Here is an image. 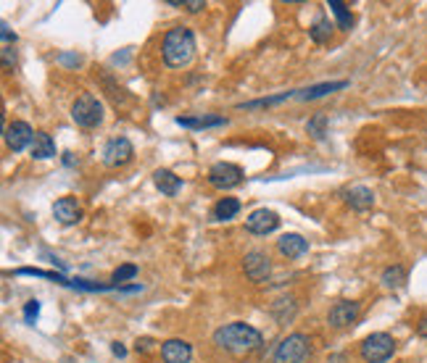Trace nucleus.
Wrapping results in <instances>:
<instances>
[{"label": "nucleus", "mask_w": 427, "mask_h": 363, "mask_svg": "<svg viewBox=\"0 0 427 363\" xmlns=\"http://www.w3.org/2000/svg\"><path fill=\"white\" fill-rule=\"evenodd\" d=\"M264 342L262 332L245 321H232V324H225L214 332V345L222 347L225 353L232 355H248L253 350H259Z\"/></svg>", "instance_id": "nucleus-1"}, {"label": "nucleus", "mask_w": 427, "mask_h": 363, "mask_svg": "<svg viewBox=\"0 0 427 363\" xmlns=\"http://www.w3.org/2000/svg\"><path fill=\"white\" fill-rule=\"evenodd\" d=\"M161 56L169 69H182L195 56V35L187 26H172L164 35L161 43Z\"/></svg>", "instance_id": "nucleus-2"}, {"label": "nucleus", "mask_w": 427, "mask_h": 363, "mask_svg": "<svg viewBox=\"0 0 427 363\" xmlns=\"http://www.w3.org/2000/svg\"><path fill=\"white\" fill-rule=\"evenodd\" d=\"M309 358H312V340L304 332H293L285 340H279L272 363H306Z\"/></svg>", "instance_id": "nucleus-3"}, {"label": "nucleus", "mask_w": 427, "mask_h": 363, "mask_svg": "<svg viewBox=\"0 0 427 363\" xmlns=\"http://www.w3.org/2000/svg\"><path fill=\"white\" fill-rule=\"evenodd\" d=\"M71 119L77 121L82 130H96L103 124V103L93 93H82L71 103Z\"/></svg>", "instance_id": "nucleus-4"}, {"label": "nucleus", "mask_w": 427, "mask_h": 363, "mask_svg": "<svg viewBox=\"0 0 427 363\" xmlns=\"http://www.w3.org/2000/svg\"><path fill=\"white\" fill-rule=\"evenodd\" d=\"M359 353L366 363H385L391 361L396 353V340L388 332H372L369 337H364V342L359 345Z\"/></svg>", "instance_id": "nucleus-5"}, {"label": "nucleus", "mask_w": 427, "mask_h": 363, "mask_svg": "<svg viewBox=\"0 0 427 363\" xmlns=\"http://www.w3.org/2000/svg\"><path fill=\"white\" fill-rule=\"evenodd\" d=\"M245 179L243 169L237 164H230V161H219L209 169V184L217 187V190H232L240 182Z\"/></svg>", "instance_id": "nucleus-6"}, {"label": "nucleus", "mask_w": 427, "mask_h": 363, "mask_svg": "<svg viewBox=\"0 0 427 363\" xmlns=\"http://www.w3.org/2000/svg\"><path fill=\"white\" fill-rule=\"evenodd\" d=\"M135 158V147L127 137H113L106 142L103 147V164L111 166V169H122V166L132 164Z\"/></svg>", "instance_id": "nucleus-7"}, {"label": "nucleus", "mask_w": 427, "mask_h": 363, "mask_svg": "<svg viewBox=\"0 0 427 363\" xmlns=\"http://www.w3.org/2000/svg\"><path fill=\"white\" fill-rule=\"evenodd\" d=\"M243 271H245V277L251 279L253 285H262V282H267L272 274V261L269 256L264 251H251V253H245V258H243Z\"/></svg>", "instance_id": "nucleus-8"}, {"label": "nucleus", "mask_w": 427, "mask_h": 363, "mask_svg": "<svg viewBox=\"0 0 427 363\" xmlns=\"http://www.w3.org/2000/svg\"><path fill=\"white\" fill-rule=\"evenodd\" d=\"M359 313H361V302L340 300L335 302L330 308V313H327V324H330L332 329H346L351 327V324H356Z\"/></svg>", "instance_id": "nucleus-9"}, {"label": "nucleus", "mask_w": 427, "mask_h": 363, "mask_svg": "<svg viewBox=\"0 0 427 363\" xmlns=\"http://www.w3.org/2000/svg\"><path fill=\"white\" fill-rule=\"evenodd\" d=\"M37 132L26 124V121H11L9 127L3 130V137H6V145L14 150V153H21L24 147H32V140H35Z\"/></svg>", "instance_id": "nucleus-10"}, {"label": "nucleus", "mask_w": 427, "mask_h": 363, "mask_svg": "<svg viewBox=\"0 0 427 363\" xmlns=\"http://www.w3.org/2000/svg\"><path fill=\"white\" fill-rule=\"evenodd\" d=\"M279 216L269 208H256L251 216L245 219V229L251 234H259V237H267V234L277 232Z\"/></svg>", "instance_id": "nucleus-11"}, {"label": "nucleus", "mask_w": 427, "mask_h": 363, "mask_svg": "<svg viewBox=\"0 0 427 363\" xmlns=\"http://www.w3.org/2000/svg\"><path fill=\"white\" fill-rule=\"evenodd\" d=\"M190 358H192V347L187 340L172 337L161 345V361L164 363H190Z\"/></svg>", "instance_id": "nucleus-12"}, {"label": "nucleus", "mask_w": 427, "mask_h": 363, "mask_svg": "<svg viewBox=\"0 0 427 363\" xmlns=\"http://www.w3.org/2000/svg\"><path fill=\"white\" fill-rule=\"evenodd\" d=\"M53 216L56 221L63 226H71L77 224L79 219H82V208H79L77 198H58L53 203Z\"/></svg>", "instance_id": "nucleus-13"}, {"label": "nucleus", "mask_w": 427, "mask_h": 363, "mask_svg": "<svg viewBox=\"0 0 427 363\" xmlns=\"http://www.w3.org/2000/svg\"><path fill=\"white\" fill-rule=\"evenodd\" d=\"M277 251L282 258L296 261L309 253V240H304L301 234H282V237L277 240Z\"/></svg>", "instance_id": "nucleus-14"}, {"label": "nucleus", "mask_w": 427, "mask_h": 363, "mask_svg": "<svg viewBox=\"0 0 427 363\" xmlns=\"http://www.w3.org/2000/svg\"><path fill=\"white\" fill-rule=\"evenodd\" d=\"M343 200H346V206L351 208V211H369V208L375 206V192L369 190V187H351V190L343 192Z\"/></svg>", "instance_id": "nucleus-15"}, {"label": "nucleus", "mask_w": 427, "mask_h": 363, "mask_svg": "<svg viewBox=\"0 0 427 363\" xmlns=\"http://www.w3.org/2000/svg\"><path fill=\"white\" fill-rule=\"evenodd\" d=\"M153 184L158 187V192H164L166 198H175L177 192L182 190V179L169 169H156L153 172Z\"/></svg>", "instance_id": "nucleus-16"}, {"label": "nucleus", "mask_w": 427, "mask_h": 363, "mask_svg": "<svg viewBox=\"0 0 427 363\" xmlns=\"http://www.w3.org/2000/svg\"><path fill=\"white\" fill-rule=\"evenodd\" d=\"M177 127L185 130H211V127H225V116H177Z\"/></svg>", "instance_id": "nucleus-17"}, {"label": "nucleus", "mask_w": 427, "mask_h": 363, "mask_svg": "<svg viewBox=\"0 0 427 363\" xmlns=\"http://www.w3.org/2000/svg\"><path fill=\"white\" fill-rule=\"evenodd\" d=\"M29 153H32V158H37V161H48V158L56 156V140H53L48 132H37L35 140H32Z\"/></svg>", "instance_id": "nucleus-18"}, {"label": "nucleus", "mask_w": 427, "mask_h": 363, "mask_svg": "<svg viewBox=\"0 0 427 363\" xmlns=\"http://www.w3.org/2000/svg\"><path fill=\"white\" fill-rule=\"evenodd\" d=\"M343 87H349L346 79H340V82H322V85H314V87H306V90H298V100H317V98H324L335 93V90H343Z\"/></svg>", "instance_id": "nucleus-19"}, {"label": "nucleus", "mask_w": 427, "mask_h": 363, "mask_svg": "<svg viewBox=\"0 0 427 363\" xmlns=\"http://www.w3.org/2000/svg\"><path fill=\"white\" fill-rule=\"evenodd\" d=\"M240 214V200L237 198H219L214 211H211V216L217 219V221H230V219H235Z\"/></svg>", "instance_id": "nucleus-20"}, {"label": "nucleus", "mask_w": 427, "mask_h": 363, "mask_svg": "<svg viewBox=\"0 0 427 363\" xmlns=\"http://www.w3.org/2000/svg\"><path fill=\"white\" fill-rule=\"evenodd\" d=\"M309 37H312V40H314L317 45L330 43V37H332V24H330V19L324 16V14H319V16L314 19V24L309 26Z\"/></svg>", "instance_id": "nucleus-21"}, {"label": "nucleus", "mask_w": 427, "mask_h": 363, "mask_svg": "<svg viewBox=\"0 0 427 363\" xmlns=\"http://www.w3.org/2000/svg\"><path fill=\"white\" fill-rule=\"evenodd\" d=\"M327 9L335 14V19H338V29L349 32L351 26H354V14L349 11L346 3H340V0H330V3H327Z\"/></svg>", "instance_id": "nucleus-22"}, {"label": "nucleus", "mask_w": 427, "mask_h": 363, "mask_svg": "<svg viewBox=\"0 0 427 363\" xmlns=\"http://www.w3.org/2000/svg\"><path fill=\"white\" fill-rule=\"evenodd\" d=\"M306 135L314 140H324V135H327V113H314L306 121Z\"/></svg>", "instance_id": "nucleus-23"}, {"label": "nucleus", "mask_w": 427, "mask_h": 363, "mask_svg": "<svg viewBox=\"0 0 427 363\" xmlns=\"http://www.w3.org/2000/svg\"><path fill=\"white\" fill-rule=\"evenodd\" d=\"M298 90H290V93H279V95L274 98H262V100H253V103H243L240 108H245V111H251V108H269V105H277V103H285V100H290V98H296Z\"/></svg>", "instance_id": "nucleus-24"}, {"label": "nucleus", "mask_w": 427, "mask_h": 363, "mask_svg": "<svg viewBox=\"0 0 427 363\" xmlns=\"http://www.w3.org/2000/svg\"><path fill=\"white\" fill-rule=\"evenodd\" d=\"M403 282H406V271H403V266H388L383 271V285L385 287L396 290V287H401Z\"/></svg>", "instance_id": "nucleus-25"}, {"label": "nucleus", "mask_w": 427, "mask_h": 363, "mask_svg": "<svg viewBox=\"0 0 427 363\" xmlns=\"http://www.w3.org/2000/svg\"><path fill=\"white\" fill-rule=\"evenodd\" d=\"M135 277H138V266H135V263H122V266L113 271L111 282L116 287H122L124 282H130V279H135Z\"/></svg>", "instance_id": "nucleus-26"}, {"label": "nucleus", "mask_w": 427, "mask_h": 363, "mask_svg": "<svg viewBox=\"0 0 427 363\" xmlns=\"http://www.w3.org/2000/svg\"><path fill=\"white\" fill-rule=\"evenodd\" d=\"M37 316H40V300H29L24 305V321L26 324H35Z\"/></svg>", "instance_id": "nucleus-27"}, {"label": "nucleus", "mask_w": 427, "mask_h": 363, "mask_svg": "<svg viewBox=\"0 0 427 363\" xmlns=\"http://www.w3.org/2000/svg\"><path fill=\"white\" fill-rule=\"evenodd\" d=\"M0 37H3V48H14L16 45V32H11L9 21L0 24Z\"/></svg>", "instance_id": "nucleus-28"}, {"label": "nucleus", "mask_w": 427, "mask_h": 363, "mask_svg": "<svg viewBox=\"0 0 427 363\" xmlns=\"http://www.w3.org/2000/svg\"><path fill=\"white\" fill-rule=\"evenodd\" d=\"M0 56H3V69H14L16 66V51L14 48H0Z\"/></svg>", "instance_id": "nucleus-29"}, {"label": "nucleus", "mask_w": 427, "mask_h": 363, "mask_svg": "<svg viewBox=\"0 0 427 363\" xmlns=\"http://www.w3.org/2000/svg\"><path fill=\"white\" fill-rule=\"evenodd\" d=\"M153 345H156V342H153L150 337H140L138 342H135V350H138V353H150Z\"/></svg>", "instance_id": "nucleus-30"}, {"label": "nucleus", "mask_w": 427, "mask_h": 363, "mask_svg": "<svg viewBox=\"0 0 427 363\" xmlns=\"http://www.w3.org/2000/svg\"><path fill=\"white\" fill-rule=\"evenodd\" d=\"M182 9L190 11V14H198V11L206 9V3L203 0H182Z\"/></svg>", "instance_id": "nucleus-31"}, {"label": "nucleus", "mask_w": 427, "mask_h": 363, "mask_svg": "<svg viewBox=\"0 0 427 363\" xmlns=\"http://www.w3.org/2000/svg\"><path fill=\"white\" fill-rule=\"evenodd\" d=\"M111 353L116 355V358H124V355H127V347H124L122 342H111Z\"/></svg>", "instance_id": "nucleus-32"}, {"label": "nucleus", "mask_w": 427, "mask_h": 363, "mask_svg": "<svg viewBox=\"0 0 427 363\" xmlns=\"http://www.w3.org/2000/svg\"><path fill=\"white\" fill-rule=\"evenodd\" d=\"M417 335H419V337H425V340H427V313H425V316H422V319H419V324H417Z\"/></svg>", "instance_id": "nucleus-33"}]
</instances>
